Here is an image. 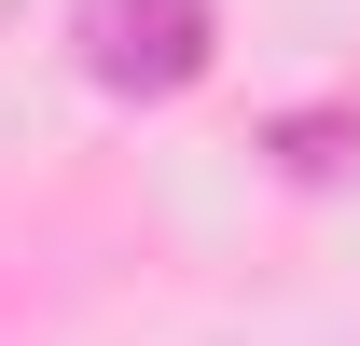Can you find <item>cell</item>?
<instances>
[{
    "mask_svg": "<svg viewBox=\"0 0 360 346\" xmlns=\"http://www.w3.org/2000/svg\"><path fill=\"white\" fill-rule=\"evenodd\" d=\"M70 56L97 97H194L222 56V0H70Z\"/></svg>",
    "mask_w": 360,
    "mask_h": 346,
    "instance_id": "1",
    "label": "cell"
}]
</instances>
